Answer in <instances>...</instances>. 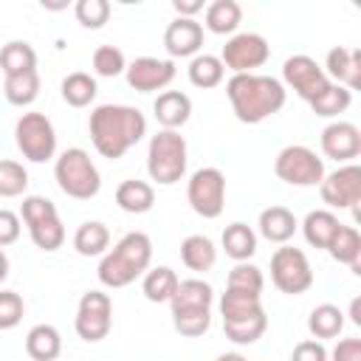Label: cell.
<instances>
[{
	"instance_id": "obj_4",
	"label": "cell",
	"mask_w": 361,
	"mask_h": 361,
	"mask_svg": "<svg viewBox=\"0 0 361 361\" xmlns=\"http://www.w3.org/2000/svg\"><path fill=\"white\" fill-rule=\"evenodd\" d=\"M186 138L178 130H158L147 147V172L155 183L172 186L186 175Z\"/></svg>"
},
{
	"instance_id": "obj_44",
	"label": "cell",
	"mask_w": 361,
	"mask_h": 361,
	"mask_svg": "<svg viewBox=\"0 0 361 361\" xmlns=\"http://www.w3.org/2000/svg\"><path fill=\"white\" fill-rule=\"evenodd\" d=\"M25 302L14 290H0V330H11L23 322Z\"/></svg>"
},
{
	"instance_id": "obj_25",
	"label": "cell",
	"mask_w": 361,
	"mask_h": 361,
	"mask_svg": "<svg viewBox=\"0 0 361 361\" xmlns=\"http://www.w3.org/2000/svg\"><path fill=\"white\" fill-rule=\"evenodd\" d=\"M338 226H341V223H338V217H336L330 209H313V212H307V217L302 220V234H305L307 245L327 251V245H330L333 234L338 231Z\"/></svg>"
},
{
	"instance_id": "obj_3",
	"label": "cell",
	"mask_w": 361,
	"mask_h": 361,
	"mask_svg": "<svg viewBox=\"0 0 361 361\" xmlns=\"http://www.w3.org/2000/svg\"><path fill=\"white\" fill-rule=\"evenodd\" d=\"M152 240L144 231H127L99 262V282L104 288H127L149 271Z\"/></svg>"
},
{
	"instance_id": "obj_11",
	"label": "cell",
	"mask_w": 361,
	"mask_h": 361,
	"mask_svg": "<svg viewBox=\"0 0 361 361\" xmlns=\"http://www.w3.org/2000/svg\"><path fill=\"white\" fill-rule=\"evenodd\" d=\"M268 56H271L268 39L254 31L231 34V39H226V45L220 51V62L231 73H254L257 68H262L268 62Z\"/></svg>"
},
{
	"instance_id": "obj_36",
	"label": "cell",
	"mask_w": 361,
	"mask_h": 361,
	"mask_svg": "<svg viewBox=\"0 0 361 361\" xmlns=\"http://www.w3.org/2000/svg\"><path fill=\"white\" fill-rule=\"evenodd\" d=\"M99 87H96V79L85 71H73L62 79V99L71 104V107H87L93 99H96Z\"/></svg>"
},
{
	"instance_id": "obj_8",
	"label": "cell",
	"mask_w": 361,
	"mask_h": 361,
	"mask_svg": "<svg viewBox=\"0 0 361 361\" xmlns=\"http://www.w3.org/2000/svg\"><path fill=\"white\" fill-rule=\"evenodd\" d=\"M274 172L279 180H285L288 186H319L324 172V161L305 144H290L285 149H279L276 161H274Z\"/></svg>"
},
{
	"instance_id": "obj_1",
	"label": "cell",
	"mask_w": 361,
	"mask_h": 361,
	"mask_svg": "<svg viewBox=\"0 0 361 361\" xmlns=\"http://www.w3.org/2000/svg\"><path fill=\"white\" fill-rule=\"evenodd\" d=\"M90 141L102 158L118 161L147 135V118L130 104H99L87 121Z\"/></svg>"
},
{
	"instance_id": "obj_47",
	"label": "cell",
	"mask_w": 361,
	"mask_h": 361,
	"mask_svg": "<svg viewBox=\"0 0 361 361\" xmlns=\"http://www.w3.org/2000/svg\"><path fill=\"white\" fill-rule=\"evenodd\" d=\"M327 358H333V361H361V338H341Z\"/></svg>"
},
{
	"instance_id": "obj_40",
	"label": "cell",
	"mask_w": 361,
	"mask_h": 361,
	"mask_svg": "<svg viewBox=\"0 0 361 361\" xmlns=\"http://www.w3.org/2000/svg\"><path fill=\"white\" fill-rule=\"evenodd\" d=\"M90 65H93V73H96V76H107V79H113V76H118V73L127 71L124 51L116 48V45H99V48L93 51Z\"/></svg>"
},
{
	"instance_id": "obj_43",
	"label": "cell",
	"mask_w": 361,
	"mask_h": 361,
	"mask_svg": "<svg viewBox=\"0 0 361 361\" xmlns=\"http://www.w3.org/2000/svg\"><path fill=\"white\" fill-rule=\"evenodd\" d=\"M262 271L254 265V262H237L231 271H228V282L226 288H237V290H251V293H262Z\"/></svg>"
},
{
	"instance_id": "obj_14",
	"label": "cell",
	"mask_w": 361,
	"mask_h": 361,
	"mask_svg": "<svg viewBox=\"0 0 361 361\" xmlns=\"http://www.w3.org/2000/svg\"><path fill=\"white\" fill-rule=\"evenodd\" d=\"M319 195L330 209H353L358 214L361 203V166L358 164H344L333 169L330 175L322 178Z\"/></svg>"
},
{
	"instance_id": "obj_35",
	"label": "cell",
	"mask_w": 361,
	"mask_h": 361,
	"mask_svg": "<svg viewBox=\"0 0 361 361\" xmlns=\"http://www.w3.org/2000/svg\"><path fill=\"white\" fill-rule=\"evenodd\" d=\"M307 330L313 333L316 341H322V338H336V336L344 330V313H341V307H336V305H330V302L316 305V307L310 310V316H307Z\"/></svg>"
},
{
	"instance_id": "obj_37",
	"label": "cell",
	"mask_w": 361,
	"mask_h": 361,
	"mask_svg": "<svg viewBox=\"0 0 361 361\" xmlns=\"http://www.w3.org/2000/svg\"><path fill=\"white\" fill-rule=\"evenodd\" d=\"M350 102H353V93H350L347 87L330 82V87H327L322 96H316V99L310 102V110H313L316 116H322V118H336L338 113H344V110L350 107Z\"/></svg>"
},
{
	"instance_id": "obj_50",
	"label": "cell",
	"mask_w": 361,
	"mask_h": 361,
	"mask_svg": "<svg viewBox=\"0 0 361 361\" xmlns=\"http://www.w3.org/2000/svg\"><path fill=\"white\" fill-rule=\"evenodd\" d=\"M8 276V257H6V251L0 248V282Z\"/></svg>"
},
{
	"instance_id": "obj_29",
	"label": "cell",
	"mask_w": 361,
	"mask_h": 361,
	"mask_svg": "<svg viewBox=\"0 0 361 361\" xmlns=\"http://www.w3.org/2000/svg\"><path fill=\"white\" fill-rule=\"evenodd\" d=\"M214 302V290L209 282L203 279H180L169 305L172 310H192V307H212Z\"/></svg>"
},
{
	"instance_id": "obj_45",
	"label": "cell",
	"mask_w": 361,
	"mask_h": 361,
	"mask_svg": "<svg viewBox=\"0 0 361 361\" xmlns=\"http://www.w3.org/2000/svg\"><path fill=\"white\" fill-rule=\"evenodd\" d=\"M290 361H327V350H324L322 341L305 338V341H299V344L293 347Z\"/></svg>"
},
{
	"instance_id": "obj_24",
	"label": "cell",
	"mask_w": 361,
	"mask_h": 361,
	"mask_svg": "<svg viewBox=\"0 0 361 361\" xmlns=\"http://www.w3.org/2000/svg\"><path fill=\"white\" fill-rule=\"evenodd\" d=\"M25 353L34 361H54L62 353V336L54 324H34L25 333Z\"/></svg>"
},
{
	"instance_id": "obj_28",
	"label": "cell",
	"mask_w": 361,
	"mask_h": 361,
	"mask_svg": "<svg viewBox=\"0 0 361 361\" xmlns=\"http://www.w3.org/2000/svg\"><path fill=\"white\" fill-rule=\"evenodd\" d=\"M203 20L212 34H234L243 20V8L237 0H214L203 8Z\"/></svg>"
},
{
	"instance_id": "obj_19",
	"label": "cell",
	"mask_w": 361,
	"mask_h": 361,
	"mask_svg": "<svg viewBox=\"0 0 361 361\" xmlns=\"http://www.w3.org/2000/svg\"><path fill=\"white\" fill-rule=\"evenodd\" d=\"M152 113L161 130H180L192 116V99L180 90H164L152 102Z\"/></svg>"
},
{
	"instance_id": "obj_22",
	"label": "cell",
	"mask_w": 361,
	"mask_h": 361,
	"mask_svg": "<svg viewBox=\"0 0 361 361\" xmlns=\"http://www.w3.org/2000/svg\"><path fill=\"white\" fill-rule=\"evenodd\" d=\"M330 257L341 265H350V271L355 276H361V234L353 226H338V231L333 234L330 245H327Z\"/></svg>"
},
{
	"instance_id": "obj_51",
	"label": "cell",
	"mask_w": 361,
	"mask_h": 361,
	"mask_svg": "<svg viewBox=\"0 0 361 361\" xmlns=\"http://www.w3.org/2000/svg\"><path fill=\"white\" fill-rule=\"evenodd\" d=\"M214 361H248V358L240 355V353H223V355H217Z\"/></svg>"
},
{
	"instance_id": "obj_16",
	"label": "cell",
	"mask_w": 361,
	"mask_h": 361,
	"mask_svg": "<svg viewBox=\"0 0 361 361\" xmlns=\"http://www.w3.org/2000/svg\"><path fill=\"white\" fill-rule=\"evenodd\" d=\"M322 152L338 164H350L361 152V130L353 121H333L322 130Z\"/></svg>"
},
{
	"instance_id": "obj_20",
	"label": "cell",
	"mask_w": 361,
	"mask_h": 361,
	"mask_svg": "<svg viewBox=\"0 0 361 361\" xmlns=\"http://www.w3.org/2000/svg\"><path fill=\"white\" fill-rule=\"evenodd\" d=\"M257 226H259V234L268 243H276V245H285L296 234V228H299L293 212L285 209V206H268V209H262Z\"/></svg>"
},
{
	"instance_id": "obj_27",
	"label": "cell",
	"mask_w": 361,
	"mask_h": 361,
	"mask_svg": "<svg viewBox=\"0 0 361 361\" xmlns=\"http://www.w3.org/2000/svg\"><path fill=\"white\" fill-rule=\"evenodd\" d=\"M180 262L189 271L203 274V271H209L217 262V248H214V243L206 234H189L180 243Z\"/></svg>"
},
{
	"instance_id": "obj_21",
	"label": "cell",
	"mask_w": 361,
	"mask_h": 361,
	"mask_svg": "<svg viewBox=\"0 0 361 361\" xmlns=\"http://www.w3.org/2000/svg\"><path fill=\"white\" fill-rule=\"evenodd\" d=\"M259 313H265L262 310V293L226 288V293L220 296L223 322H243V319H251V316H259Z\"/></svg>"
},
{
	"instance_id": "obj_39",
	"label": "cell",
	"mask_w": 361,
	"mask_h": 361,
	"mask_svg": "<svg viewBox=\"0 0 361 361\" xmlns=\"http://www.w3.org/2000/svg\"><path fill=\"white\" fill-rule=\"evenodd\" d=\"M268 327V316L259 313V316H251V319H243V322H223V333L228 341L245 347V344H254L257 338H262Z\"/></svg>"
},
{
	"instance_id": "obj_26",
	"label": "cell",
	"mask_w": 361,
	"mask_h": 361,
	"mask_svg": "<svg viewBox=\"0 0 361 361\" xmlns=\"http://www.w3.org/2000/svg\"><path fill=\"white\" fill-rule=\"evenodd\" d=\"M73 248L82 257H104L110 248V231L99 220H85L73 231Z\"/></svg>"
},
{
	"instance_id": "obj_5",
	"label": "cell",
	"mask_w": 361,
	"mask_h": 361,
	"mask_svg": "<svg viewBox=\"0 0 361 361\" xmlns=\"http://www.w3.org/2000/svg\"><path fill=\"white\" fill-rule=\"evenodd\" d=\"M54 178H56V186L73 200H90L102 189V175H99L90 152L82 147H71V149L59 152V158L54 164Z\"/></svg>"
},
{
	"instance_id": "obj_33",
	"label": "cell",
	"mask_w": 361,
	"mask_h": 361,
	"mask_svg": "<svg viewBox=\"0 0 361 361\" xmlns=\"http://www.w3.org/2000/svg\"><path fill=\"white\" fill-rule=\"evenodd\" d=\"M186 76H189V82L195 87L209 90V87H217L223 82L226 68H223L220 56H214V54H197V56H192V62L186 68Z\"/></svg>"
},
{
	"instance_id": "obj_32",
	"label": "cell",
	"mask_w": 361,
	"mask_h": 361,
	"mask_svg": "<svg viewBox=\"0 0 361 361\" xmlns=\"http://www.w3.org/2000/svg\"><path fill=\"white\" fill-rule=\"evenodd\" d=\"M178 282H180V279H178V274H175L169 265H158V268H149V271L144 274V279H141V293H144L149 302L161 305V302H169V299H172Z\"/></svg>"
},
{
	"instance_id": "obj_18",
	"label": "cell",
	"mask_w": 361,
	"mask_h": 361,
	"mask_svg": "<svg viewBox=\"0 0 361 361\" xmlns=\"http://www.w3.org/2000/svg\"><path fill=\"white\" fill-rule=\"evenodd\" d=\"M322 71L327 73V79L333 85H341V87H347L353 93L361 85V51L336 45V48L327 51V59H324Z\"/></svg>"
},
{
	"instance_id": "obj_30",
	"label": "cell",
	"mask_w": 361,
	"mask_h": 361,
	"mask_svg": "<svg viewBox=\"0 0 361 361\" xmlns=\"http://www.w3.org/2000/svg\"><path fill=\"white\" fill-rule=\"evenodd\" d=\"M0 71L6 76H17L25 71H37V51L25 39H11L0 48Z\"/></svg>"
},
{
	"instance_id": "obj_12",
	"label": "cell",
	"mask_w": 361,
	"mask_h": 361,
	"mask_svg": "<svg viewBox=\"0 0 361 361\" xmlns=\"http://www.w3.org/2000/svg\"><path fill=\"white\" fill-rule=\"evenodd\" d=\"M76 336L85 341H102L107 338L110 327H113V302L104 290H87L79 299L76 307V319H73Z\"/></svg>"
},
{
	"instance_id": "obj_49",
	"label": "cell",
	"mask_w": 361,
	"mask_h": 361,
	"mask_svg": "<svg viewBox=\"0 0 361 361\" xmlns=\"http://www.w3.org/2000/svg\"><path fill=\"white\" fill-rule=\"evenodd\" d=\"M350 319H353V324H361V299L350 302Z\"/></svg>"
},
{
	"instance_id": "obj_15",
	"label": "cell",
	"mask_w": 361,
	"mask_h": 361,
	"mask_svg": "<svg viewBox=\"0 0 361 361\" xmlns=\"http://www.w3.org/2000/svg\"><path fill=\"white\" fill-rule=\"evenodd\" d=\"M124 76H127V85L138 93L164 90L175 79V62L172 59H158V56H138L127 65Z\"/></svg>"
},
{
	"instance_id": "obj_10",
	"label": "cell",
	"mask_w": 361,
	"mask_h": 361,
	"mask_svg": "<svg viewBox=\"0 0 361 361\" xmlns=\"http://www.w3.org/2000/svg\"><path fill=\"white\" fill-rule=\"evenodd\" d=\"M186 200L203 220L220 217L226 209V175L217 166H200L186 183Z\"/></svg>"
},
{
	"instance_id": "obj_31",
	"label": "cell",
	"mask_w": 361,
	"mask_h": 361,
	"mask_svg": "<svg viewBox=\"0 0 361 361\" xmlns=\"http://www.w3.org/2000/svg\"><path fill=\"white\" fill-rule=\"evenodd\" d=\"M223 248L234 262H248L257 251V234L245 223H231L223 228Z\"/></svg>"
},
{
	"instance_id": "obj_42",
	"label": "cell",
	"mask_w": 361,
	"mask_h": 361,
	"mask_svg": "<svg viewBox=\"0 0 361 361\" xmlns=\"http://www.w3.org/2000/svg\"><path fill=\"white\" fill-rule=\"evenodd\" d=\"M73 14H76L82 28L96 31V28H102L110 20V3L107 0H79L73 6Z\"/></svg>"
},
{
	"instance_id": "obj_17",
	"label": "cell",
	"mask_w": 361,
	"mask_h": 361,
	"mask_svg": "<svg viewBox=\"0 0 361 361\" xmlns=\"http://www.w3.org/2000/svg\"><path fill=\"white\" fill-rule=\"evenodd\" d=\"M164 48L172 59L197 56L203 48V25L189 17H175L164 31Z\"/></svg>"
},
{
	"instance_id": "obj_9",
	"label": "cell",
	"mask_w": 361,
	"mask_h": 361,
	"mask_svg": "<svg viewBox=\"0 0 361 361\" xmlns=\"http://www.w3.org/2000/svg\"><path fill=\"white\" fill-rule=\"evenodd\" d=\"M271 282L288 296H299L313 285V268L302 248L279 245L271 257Z\"/></svg>"
},
{
	"instance_id": "obj_6",
	"label": "cell",
	"mask_w": 361,
	"mask_h": 361,
	"mask_svg": "<svg viewBox=\"0 0 361 361\" xmlns=\"http://www.w3.org/2000/svg\"><path fill=\"white\" fill-rule=\"evenodd\" d=\"M20 214H23V223L28 226L31 243L39 251H56V248H62V243H65V226L59 220V212H56L54 200L42 197V195H28V197H23Z\"/></svg>"
},
{
	"instance_id": "obj_34",
	"label": "cell",
	"mask_w": 361,
	"mask_h": 361,
	"mask_svg": "<svg viewBox=\"0 0 361 361\" xmlns=\"http://www.w3.org/2000/svg\"><path fill=\"white\" fill-rule=\"evenodd\" d=\"M3 96L8 104L14 107H28L37 102L39 96V73L37 71H25L17 76H6L3 82Z\"/></svg>"
},
{
	"instance_id": "obj_2",
	"label": "cell",
	"mask_w": 361,
	"mask_h": 361,
	"mask_svg": "<svg viewBox=\"0 0 361 361\" xmlns=\"http://www.w3.org/2000/svg\"><path fill=\"white\" fill-rule=\"evenodd\" d=\"M226 96L231 102L237 121L259 124L285 107L288 90L279 79L265 73H234L226 82Z\"/></svg>"
},
{
	"instance_id": "obj_23",
	"label": "cell",
	"mask_w": 361,
	"mask_h": 361,
	"mask_svg": "<svg viewBox=\"0 0 361 361\" xmlns=\"http://www.w3.org/2000/svg\"><path fill=\"white\" fill-rule=\"evenodd\" d=\"M152 203H155V189L147 180L130 178V180H121L116 189V206L127 214H144L152 209Z\"/></svg>"
},
{
	"instance_id": "obj_7",
	"label": "cell",
	"mask_w": 361,
	"mask_h": 361,
	"mask_svg": "<svg viewBox=\"0 0 361 361\" xmlns=\"http://www.w3.org/2000/svg\"><path fill=\"white\" fill-rule=\"evenodd\" d=\"M14 141L31 164H45L56 155V130L45 113H23L14 124Z\"/></svg>"
},
{
	"instance_id": "obj_41",
	"label": "cell",
	"mask_w": 361,
	"mask_h": 361,
	"mask_svg": "<svg viewBox=\"0 0 361 361\" xmlns=\"http://www.w3.org/2000/svg\"><path fill=\"white\" fill-rule=\"evenodd\" d=\"M28 189V169L20 161H0V197H20Z\"/></svg>"
},
{
	"instance_id": "obj_38",
	"label": "cell",
	"mask_w": 361,
	"mask_h": 361,
	"mask_svg": "<svg viewBox=\"0 0 361 361\" xmlns=\"http://www.w3.org/2000/svg\"><path fill=\"white\" fill-rule=\"evenodd\" d=\"M172 324L180 336L197 338L212 327V307H192V310H172Z\"/></svg>"
},
{
	"instance_id": "obj_46",
	"label": "cell",
	"mask_w": 361,
	"mask_h": 361,
	"mask_svg": "<svg viewBox=\"0 0 361 361\" xmlns=\"http://www.w3.org/2000/svg\"><path fill=\"white\" fill-rule=\"evenodd\" d=\"M20 237V217L8 209H0V248L17 243Z\"/></svg>"
},
{
	"instance_id": "obj_13",
	"label": "cell",
	"mask_w": 361,
	"mask_h": 361,
	"mask_svg": "<svg viewBox=\"0 0 361 361\" xmlns=\"http://www.w3.org/2000/svg\"><path fill=\"white\" fill-rule=\"evenodd\" d=\"M282 79H285V85H288L299 99H305L307 104L330 87L327 73H324L322 65H319L313 56H307V54H293V56H288L285 65H282Z\"/></svg>"
},
{
	"instance_id": "obj_48",
	"label": "cell",
	"mask_w": 361,
	"mask_h": 361,
	"mask_svg": "<svg viewBox=\"0 0 361 361\" xmlns=\"http://www.w3.org/2000/svg\"><path fill=\"white\" fill-rule=\"evenodd\" d=\"M172 8L178 11V17L195 20V14L203 11V0H172Z\"/></svg>"
}]
</instances>
